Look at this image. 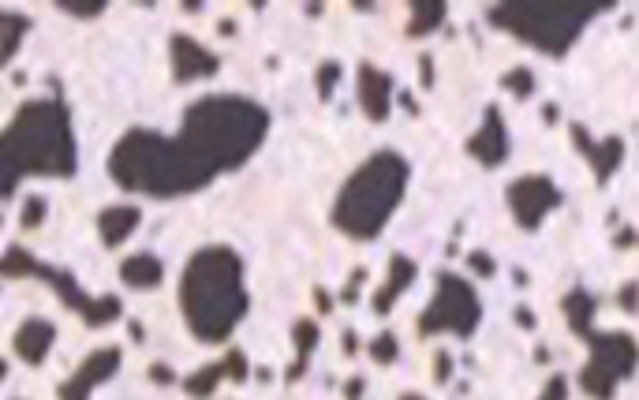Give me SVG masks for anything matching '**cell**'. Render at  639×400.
<instances>
[{
  "mask_svg": "<svg viewBox=\"0 0 639 400\" xmlns=\"http://www.w3.org/2000/svg\"><path fill=\"white\" fill-rule=\"evenodd\" d=\"M247 307L251 296L243 285V258L232 247L213 243L187 258L180 277V311L202 344H225L247 318Z\"/></svg>",
  "mask_w": 639,
  "mask_h": 400,
  "instance_id": "obj_3",
  "label": "cell"
},
{
  "mask_svg": "<svg viewBox=\"0 0 639 400\" xmlns=\"http://www.w3.org/2000/svg\"><path fill=\"white\" fill-rule=\"evenodd\" d=\"M539 400H568V382L561 378V374H554V378L546 382V389H542Z\"/></svg>",
  "mask_w": 639,
  "mask_h": 400,
  "instance_id": "obj_30",
  "label": "cell"
},
{
  "mask_svg": "<svg viewBox=\"0 0 639 400\" xmlns=\"http://www.w3.org/2000/svg\"><path fill=\"white\" fill-rule=\"evenodd\" d=\"M434 367H438V371H434V378H438V382H449V374H453V356H449V352H438Z\"/></svg>",
  "mask_w": 639,
  "mask_h": 400,
  "instance_id": "obj_32",
  "label": "cell"
},
{
  "mask_svg": "<svg viewBox=\"0 0 639 400\" xmlns=\"http://www.w3.org/2000/svg\"><path fill=\"white\" fill-rule=\"evenodd\" d=\"M412 165L397 150L370 154L359 169L344 180L341 195L333 202V225L352 240H374L389 225L393 210L404 199Z\"/></svg>",
  "mask_w": 639,
  "mask_h": 400,
  "instance_id": "obj_4",
  "label": "cell"
},
{
  "mask_svg": "<svg viewBox=\"0 0 639 400\" xmlns=\"http://www.w3.org/2000/svg\"><path fill=\"white\" fill-rule=\"evenodd\" d=\"M572 143H576V150L587 158V165L595 169L598 184H606L613 172L621 169V161H625V139H621V135H606L602 143H595V139L587 135V128L572 124Z\"/></svg>",
  "mask_w": 639,
  "mask_h": 400,
  "instance_id": "obj_14",
  "label": "cell"
},
{
  "mask_svg": "<svg viewBox=\"0 0 639 400\" xmlns=\"http://www.w3.org/2000/svg\"><path fill=\"white\" fill-rule=\"evenodd\" d=\"M57 12H68V15H75V19H98L101 12H105V0H57L53 4Z\"/></svg>",
  "mask_w": 639,
  "mask_h": 400,
  "instance_id": "obj_26",
  "label": "cell"
},
{
  "mask_svg": "<svg viewBox=\"0 0 639 400\" xmlns=\"http://www.w3.org/2000/svg\"><path fill=\"white\" fill-rule=\"evenodd\" d=\"M621 307H625V311H636L639 307V281H628V285L621 288Z\"/></svg>",
  "mask_w": 639,
  "mask_h": 400,
  "instance_id": "obj_31",
  "label": "cell"
},
{
  "mask_svg": "<svg viewBox=\"0 0 639 400\" xmlns=\"http://www.w3.org/2000/svg\"><path fill=\"white\" fill-rule=\"evenodd\" d=\"M602 12H613L606 0H509L490 4L486 19L497 30H509L546 57H565L580 30Z\"/></svg>",
  "mask_w": 639,
  "mask_h": 400,
  "instance_id": "obj_5",
  "label": "cell"
},
{
  "mask_svg": "<svg viewBox=\"0 0 639 400\" xmlns=\"http://www.w3.org/2000/svg\"><path fill=\"white\" fill-rule=\"evenodd\" d=\"M344 393H348V400H359V393H363V378H352V382L344 386Z\"/></svg>",
  "mask_w": 639,
  "mask_h": 400,
  "instance_id": "obj_37",
  "label": "cell"
},
{
  "mask_svg": "<svg viewBox=\"0 0 639 400\" xmlns=\"http://www.w3.org/2000/svg\"><path fill=\"white\" fill-rule=\"evenodd\" d=\"M318 337H322V329H318V322L314 318H299L296 326H292V341H296V363L288 367V382H299L303 374H307V363H311L314 348H318Z\"/></svg>",
  "mask_w": 639,
  "mask_h": 400,
  "instance_id": "obj_19",
  "label": "cell"
},
{
  "mask_svg": "<svg viewBox=\"0 0 639 400\" xmlns=\"http://www.w3.org/2000/svg\"><path fill=\"white\" fill-rule=\"evenodd\" d=\"M150 378H154L157 386H172V382H176L172 367H165V363H154V367H150Z\"/></svg>",
  "mask_w": 639,
  "mask_h": 400,
  "instance_id": "obj_33",
  "label": "cell"
},
{
  "mask_svg": "<svg viewBox=\"0 0 639 400\" xmlns=\"http://www.w3.org/2000/svg\"><path fill=\"white\" fill-rule=\"evenodd\" d=\"M445 4L441 0H419L412 4V19H408V38H426L445 23Z\"/></svg>",
  "mask_w": 639,
  "mask_h": 400,
  "instance_id": "obj_21",
  "label": "cell"
},
{
  "mask_svg": "<svg viewBox=\"0 0 639 400\" xmlns=\"http://www.w3.org/2000/svg\"><path fill=\"white\" fill-rule=\"evenodd\" d=\"M363 277H367L363 270H355V273H352V281H348V288L341 292V300H344V303H355V296H359V285H363Z\"/></svg>",
  "mask_w": 639,
  "mask_h": 400,
  "instance_id": "obj_34",
  "label": "cell"
},
{
  "mask_svg": "<svg viewBox=\"0 0 639 400\" xmlns=\"http://www.w3.org/2000/svg\"><path fill=\"white\" fill-rule=\"evenodd\" d=\"M53 341H57V326H53V322H45V318H27L23 326L15 329L12 348L27 367H42L45 359H49V352H53Z\"/></svg>",
  "mask_w": 639,
  "mask_h": 400,
  "instance_id": "obj_15",
  "label": "cell"
},
{
  "mask_svg": "<svg viewBox=\"0 0 639 400\" xmlns=\"http://www.w3.org/2000/svg\"><path fill=\"white\" fill-rule=\"evenodd\" d=\"M270 135V113L243 94H210L184 109L180 131L131 128L109 150L116 187L146 199H180L236 172Z\"/></svg>",
  "mask_w": 639,
  "mask_h": 400,
  "instance_id": "obj_1",
  "label": "cell"
},
{
  "mask_svg": "<svg viewBox=\"0 0 639 400\" xmlns=\"http://www.w3.org/2000/svg\"><path fill=\"white\" fill-rule=\"evenodd\" d=\"M509 210L516 217V225L527 232H535L542 225V217L561 206V191L550 176H520L509 184Z\"/></svg>",
  "mask_w": 639,
  "mask_h": 400,
  "instance_id": "obj_9",
  "label": "cell"
},
{
  "mask_svg": "<svg viewBox=\"0 0 639 400\" xmlns=\"http://www.w3.org/2000/svg\"><path fill=\"white\" fill-rule=\"evenodd\" d=\"M419 83L434 86V60L430 57H419Z\"/></svg>",
  "mask_w": 639,
  "mask_h": 400,
  "instance_id": "obj_35",
  "label": "cell"
},
{
  "mask_svg": "<svg viewBox=\"0 0 639 400\" xmlns=\"http://www.w3.org/2000/svg\"><path fill=\"white\" fill-rule=\"evenodd\" d=\"M636 240H639L636 232H632V229H625V232H621V236H617V247H628V243H636Z\"/></svg>",
  "mask_w": 639,
  "mask_h": 400,
  "instance_id": "obj_39",
  "label": "cell"
},
{
  "mask_svg": "<svg viewBox=\"0 0 639 400\" xmlns=\"http://www.w3.org/2000/svg\"><path fill=\"white\" fill-rule=\"evenodd\" d=\"M501 86H505L516 101H527L535 94V75L527 72V68H512V72L501 75Z\"/></svg>",
  "mask_w": 639,
  "mask_h": 400,
  "instance_id": "obj_24",
  "label": "cell"
},
{
  "mask_svg": "<svg viewBox=\"0 0 639 400\" xmlns=\"http://www.w3.org/2000/svg\"><path fill=\"white\" fill-rule=\"evenodd\" d=\"M79 169V143L71 128V109L60 98H38L19 105L12 124L0 131V202L12 199L27 176L68 180Z\"/></svg>",
  "mask_w": 639,
  "mask_h": 400,
  "instance_id": "obj_2",
  "label": "cell"
},
{
  "mask_svg": "<svg viewBox=\"0 0 639 400\" xmlns=\"http://www.w3.org/2000/svg\"><path fill=\"white\" fill-rule=\"evenodd\" d=\"M120 363H124V352L109 344V348H98V352H90V356L79 363V371L71 374L68 382L57 389V400H90V393L98 386H105L109 378H116L120 371Z\"/></svg>",
  "mask_w": 639,
  "mask_h": 400,
  "instance_id": "obj_10",
  "label": "cell"
},
{
  "mask_svg": "<svg viewBox=\"0 0 639 400\" xmlns=\"http://www.w3.org/2000/svg\"><path fill=\"white\" fill-rule=\"evenodd\" d=\"M0 277H42L45 285L53 288L60 300L68 303L71 311L83 318L90 329L113 326L116 318L124 315V303L116 300V296H98V300L86 296L68 270L45 266V262H38V258L30 255V251H23V247H8V251H4V258H0Z\"/></svg>",
  "mask_w": 639,
  "mask_h": 400,
  "instance_id": "obj_6",
  "label": "cell"
},
{
  "mask_svg": "<svg viewBox=\"0 0 639 400\" xmlns=\"http://www.w3.org/2000/svg\"><path fill=\"white\" fill-rule=\"evenodd\" d=\"M468 266H471L475 273H479V277H486V281H490V277L497 273V262H494L490 255H483V251H471V255H468Z\"/></svg>",
  "mask_w": 639,
  "mask_h": 400,
  "instance_id": "obj_29",
  "label": "cell"
},
{
  "mask_svg": "<svg viewBox=\"0 0 639 400\" xmlns=\"http://www.w3.org/2000/svg\"><path fill=\"white\" fill-rule=\"evenodd\" d=\"M400 400H426V397H419V393H404Z\"/></svg>",
  "mask_w": 639,
  "mask_h": 400,
  "instance_id": "obj_43",
  "label": "cell"
},
{
  "mask_svg": "<svg viewBox=\"0 0 639 400\" xmlns=\"http://www.w3.org/2000/svg\"><path fill=\"white\" fill-rule=\"evenodd\" d=\"M344 352H348V356L355 352V333H348V337H344Z\"/></svg>",
  "mask_w": 639,
  "mask_h": 400,
  "instance_id": "obj_41",
  "label": "cell"
},
{
  "mask_svg": "<svg viewBox=\"0 0 639 400\" xmlns=\"http://www.w3.org/2000/svg\"><path fill=\"white\" fill-rule=\"evenodd\" d=\"M516 326L535 329V315H531V307H516Z\"/></svg>",
  "mask_w": 639,
  "mask_h": 400,
  "instance_id": "obj_36",
  "label": "cell"
},
{
  "mask_svg": "<svg viewBox=\"0 0 639 400\" xmlns=\"http://www.w3.org/2000/svg\"><path fill=\"white\" fill-rule=\"evenodd\" d=\"M120 281L128 288H157L165 281V262L150 251H142V255H131L120 262Z\"/></svg>",
  "mask_w": 639,
  "mask_h": 400,
  "instance_id": "obj_18",
  "label": "cell"
},
{
  "mask_svg": "<svg viewBox=\"0 0 639 400\" xmlns=\"http://www.w3.org/2000/svg\"><path fill=\"white\" fill-rule=\"evenodd\" d=\"M45 214H49V202L42 199V195H27V202H23V229H38L45 221Z\"/></svg>",
  "mask_w": 639,
  "mask_h": 400,
  "instance_id": "obj_27",
  "label": "cell"
},
{
  "mask_svg": "<svg viewBox=\"0 0 639 400\" xmlns=\"http://www.w3.org/2000/svg\"><path fill=\"white\" fill-rule=\"evenodd\" d=\"M221 363H225V378H232V382H247V378H251V363H247V356H243L240 348H232Z\"/></svg>",
  "mask_w": 639,
  "mask_h": 400,
  "instance_id": "obj_28",
  "label": "cell"
},
{
  "mask_svg": "<svg viewBox=\"0 0 639 400\" xmlns=\"http://www.w3.org/2000/svg\"><path fill=\"white\" fill-rule=\"evenodd\" d=\"M542 120H546V124H554V120H557V105H546V109H542Z\"/></svg>",
  "mask_w": 639,
  "mask_h": 400,
  "instance_id": "obj_40",
  "label": "cell"
},
{
  "mask_svg": "<svg viewBox=\"0 0 639 400\" xmlns=\"http://www.w3.org/2000/svg\"><path fill=\"white\" fill-rule=\"evenodd\" d=\"M344 68L337 64V60H326V64H318V75H314V83H318V98L329 101L333 98V90H337V83H341Z\"/></svg>",
  "mask_w": 639,
  "mask_h": 400,
  "instance_id": "obj_25",
  "label": "cell"
},
{
  "mask_svg": "<svg viewBox=\"0 0 639 400\" xmlns=\"http://www.w3.org/2000/svg\"><path fill=\"white\" fill-rule=\"evenodd\" d=\"M355 94H359V109L367 120L385 124L393 113V79L374 68V64H359V79H355Z\"/></svg>",
  "mask_w": 639,
  "mask_h": 400,
  "instance_id": "obj_12",
  "label": "cell"
},
{
  "mask_svg": "<svg viewBox=\"0 0 639 400\" xmlns=\"http://www.w3.org/2000/svg\"><path fill=\"white\" fill-rule=\"evenodd\" d=\"M468 154L479 161V165H486V169H497L501 161L509 158V128H505L497 105H490L483 113V128L468 139Z\"/></svg>",
  "mask_w": 639,
  "mask_h": 400,
  "instance_id": "obj_13",
  "label": "cell"
},
{
  "mask_svg": "<svg viewBox=\"0 0 639 400\" xmlns=\"http://www.w3.org/2000/svg\"><path fill=\"white\" fill-rule=\"evenodd\" d=\"M30 30V19L23 12H4L0 8V68H8L19 53V45L27 38Z\"/></svg>",
  "mask_w": 639,
  "mask_h": 400,
  "instance_id": "obj_20",
  "label": "cell"
},
{
  "mask_svg": "<svg viewBox=\"0 0 639 400\" xmlns=\"http://www.w3.org/2000/svg\"><path fill=\"white\" fill-rule=\"evenodd\" d=\"M142 221V210L139 206H128V202H120V206H105L98 214V236L101 243L109 247V251H116L120 243H128V236L135 229H139Z\"/></svg>",
  "mask_w": 639,
  "mask_h": 400,
  "instance_id": "obj_17",
  "label": "cell"
},
{
  "mask_svg": "<svg viewBox=\"0 0 639 400\" xmlns=\"http://www.w3.org/2000/svg\"><path fill=\"white\" fill-rule=\"evenodd\" d=\"M367 352L378 367H389V363H397L400 359V341L393 337V333H378V337L367 344Z\"/></svg>",
  "mask_w": 639,
  "mask_h": 400,
  "instance_id": "obj_23",
  "label": "cell"
},
{
  "mask_svg": "<svg viewBox=\"0 0 639 400\" xmlns=\"http://www.w3.org/2000/svg\"><path fill=\"white\" fill-rule=\"evenodd\" d=\"M479 322H483V303H479V292L471 288V281H464L460 273L441 270L438 292L419 315V337L453 333L460 341H468L471 333L479 329Z\"/></svg>",
  "mask_w": 639,
  "mask_h": 400,
  "instance_id": "obj_8",
  "label": "cell"
},
{
  "mask_svg": "<svg viewBox=\"0 0 639 400\" xmlns=\"http://www.w3.org/2000/svg\"><path fill=\"white\" fill-rule=\"evenodd\" d=\"M415 273H419V266H415L408 255L389 258V277H385V285L370 296V311H374V315H389V311H393V303L412 288Z\"/></svg>",
  "mask_w": 639,
  "mask_h": 400,
  "instance_id": "obj_16",
  "label": "cell"
},
{
  "mask_svg": "<svg viewBox=\"0 0 639 400\" xmlns=\"http://www.w3.org/2000/svg\"><path fill=\"white\" fill-rule=\"evenodd\" d=\"M580 337L591 348V359L580 371V389L595 400H613L617 386L639 367V344L628 333H598V329H583Z\"/></svg>",
  "mask_w": 639,
  "mask_h": 400,
  "instance_id": "obj_7",
  "label": "cell"
},
{
  "mask_svg": "<svg viewBox=\"0 0 639 400\" xmlns=\"http://www.w3.org/2000/svg\"><path fill=\"white\" fill-rule=\"evenodd\" d=\"M169 64H172V83H195V79H210L221 72V57L210 53L202 42H195L191 34H172L169 38Z\"/></svg>",
  "mask_w": 639,
  "mask_h": 400,
  "instance_id": "obj_11",
  "label": "cell"
},
{
  "mask_svg": "<svg viewBox=\"0 0 639 400\" xmlns=\"http://www.w3.org/2000/svg\"><path fill=\"white\" fill-rule=\"evenodd\" d=\"M225 382V363H206L199 371H191L184 378V393L191 400H206L217 393V386Z\"/></svg>",
  "mask_w": 639,
  "mask_h": 400,
  "instance_id": "obj_22",
  "label": "cell"
},
{
  "mask_svg": "<svg viewBox=\"0 0 639 400\" xmlns=\"http://www.w3.org/2000/svg\"><path fill=\"white\" fill-rule=\"evenodd\" d=\"M314 300H318V307H322V311H333V300H329L322 288H314Z\"/></svg>",
  "mask_w": 639,
  "mask_h": 400,
  "instance_id": "obj_38",
  "label": "cell"
},
{
  "mask_svg": "<svg viewBox=\"0 0 639 400\" xmlns=\"http://www.w3.org/2000/svg\"><path fill=\"white\" fill-rule=\"evenodd\" d=\"M4 378H8V363H4V359H0V382H4Z\"/></svg>",
  "mask_w": 639,
  "mask_h": 400,
  "instance_id": "obj_42",
  "label": "cell"
}]
</instances>
